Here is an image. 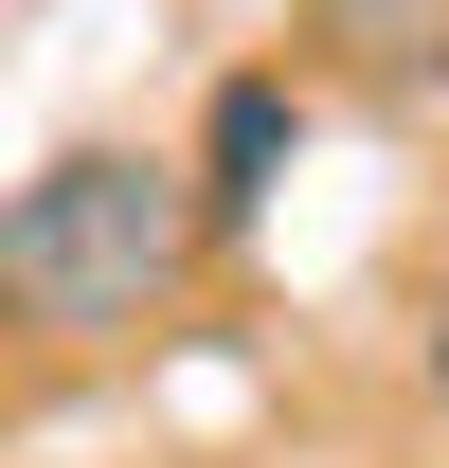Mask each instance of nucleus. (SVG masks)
<instances>
[{
  "label": "nucleus",
  "instance_id": "nucleus-1",
  "mask_svg": "<svg viewBox=\"0 0 449 468\" xmlns=\"http://www.w3.org/2000/svg\"><path fill=\"white\" fill-rule=\"evenodd\" d=\"M198 252H216L198 163L90 126V144H55V163L0 198V343H18V360H126V343L180 324Z\"/></svg>",
  "mask_w": 449,
  "mask_h": 468
},
{
  "label": "nucleus",
  "instance_id": "nucleus-2",
  "mask_svg": "<svg viewBox=\"0 0 449 468\" xmlns=\"http://www.w3.org/2000/svg\"><path fill=\"white\" fill-rule=\"evenodd\" d=\"M180 163H198V217L252 234V217L287 198V163H306V72H287V55L216 72V109H198V144H180Z\"/></svg>",
  "mask_w": 449,
  "mask_h": 468
},
{
  "label": "nucleus",
  "instance_id": "nucleus-3",
  "mask_svg": "<svg viewBox=\"0 0 449 468\" xmlns=\"http://www.w3.org/2000/svg\"><path fill=\"white\" fill-rule=\"evenodd\" d=\"M306 55H324L341 90L413 109V90H449V0H306Z\"/></svg>",
  "mask_w": 449,
  "mask_h": 468
},
{
  "label": "nucleus",
  "instance_id": "nucleus-4",
  "mask_svg": "<svg viewBox=\"0 0 449 468\" xmlns=\"http://www.w3.org/2000/svg\"><path fill=\"white\" fill-rule=\"evenodd\" d=\"M413 360H432V397H449V271H432V306H413Z\"/></svg>",
  "mask_w": 449,
  "mask_h": 468
}]
</instances>
